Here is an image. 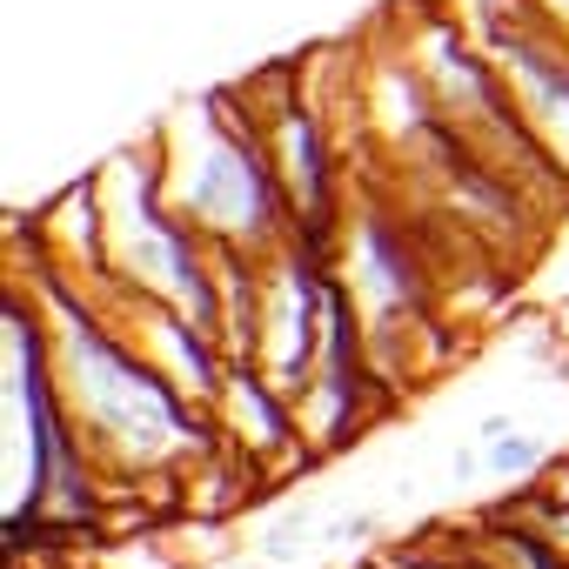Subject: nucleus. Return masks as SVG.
I'll use <instances>...</instances> for the list:
<instances>
[{
  "label": "nucleus",
  "mask_w": 569,
  "mask_h": 569,
  "mask_svg": "<svg viewBox=\"0 0 569 569\" xmlns=\"http://www.w3.org/2000/svg\"><path fill=\"white\" fill-rule=\"evenodd\" d=\"M14 289H28V302L41 309L61 402H68L88 456L101 462L108 489H141V482L181 476L188 462L221 449L214 422L194 402H181V389L114 329V316L94 296L74 289L61 268H48L34 254V268L14 274Z\"/></svg>",
  "instance_id": "f257e3e1"
},
{
  "label": "nucleus",
  "mask_w": 569,
  "mask_h": 569,
  "mask_svg": "<svg viewBox=\"0 0 569 569\" xmlns=\"http://www.w3.org/2000/svg\"><path fill=\"white\" fill-rule=\"evenodd\" d=\"M148 148L161 161L168 201L214 248H228V254H274L281 241H296V214H289L281 174L268 161V141L234 108L228 88H208V94L181 101L174 114H161Z\"/></svg>",
  "instance_id": "f03ea898"
},
{
  "label": "nucleus",
  "mask_w": 569,
  "mask_h": 569,
  "mask_svg": "<svg viewBox=\"0 0 569 569\" xmlns=\"http://www.w3.org/2000/svg\"><path fill=\"white\" fill-rule=\"evenodd\" d=\"M101 228H108V274L114 289L174 302L201 329L221 336V248L181 221V208L161 188L154 148H121L108 168H94Z\"/></svg>",
  "instance_id": "7ed1b4c3"
},
{
  "label": "nucleus",
  "mask_w": 569,
  "mask_h": 569,
  "mask_svg": "<svg viewBox=\"0 0 569 569\" xmlns=\"http://www.w3.org/2000/svg\"><path fill=\"white\" fill-rule=\"evenodd\" d=\"M442 8L502 68L516 114L569 181V41L542 14V0H442Z\"/></svg>",
  "instance_id": "20e7f679"
},
{
  "label": "nucleus",
  "mask_w": 569,
  "mask_h": 569,
  "mask_svg": "<svg viewBox=\"0 0 569 569\" xmlns=\"http://www.w3.org/2000/svg\"><path fill=\"white\" fill-rule=\"evenodd\" d=\"M329 296H336V268L322 254H309L302 241H281L274 254H261V316H254V362L302 396L322 356V329H329Z\"/></svg>",
  "instance_id": "39448f33"
},
{
  "label": "nucleus",
  "mask_w": 569,
  "mask_h": 569,
  "mask_svg": "<svg viewBox=\"0 0 569 569\" xmlns=\"http://www.w3.org/2000/svg\"><path fill=\"white\" fill-rule=\"evenodd\" d=\"M108 316H114V329L181 389V402H194L201 416L214 409V396H221V382H228V349H221V336L214 329H201L194 316H181L174 302H154V296H134V289H108V296H94Z\"/></svg>",
  "instance_id": "423d86ee"
},
{
  "label": "nucleus",
  "mask_w": 569,
  "mask_h": 569,
  "mask_svg": "<svg viewBox=\"0 0 569 569\" xmlns=\"http://www.w3.org/2000/svg\"><path fill=\"white\" fill-rule=\"evenodd\" d=\"M469 436H476V449H482V476L489 482H542L549 476V442L536 436V422H522L516 409H482L476 422H469Z\"/></svg>",
  "instance_id": "0eeeda50"
},
{
  "label": "nucleus",
  "mask_w": 569,
  "mask_h": 569,
  "mask_svg": "<svg viewBox=\"0 0 569 569\" xmlns=\"http://www.w3.org/2000/svg\"><path fill=\"white\" fill-rule=\"evenodd\" d=\"M316 549H322V509H309V502H281V509L254 529V556H261L268 569H302Z\"/></svg>",
  "instance_id": "6e6552de"
},
{
  "label": "nucleus",
  "mask_w": 569,
  "mask_h": 569,
  "mask_svg": "<svg viewBox=\"0 0 569 569\" xmlns=\"http://www.w3.org/2000/svg\"><path fill=\"white\" fill-rule=\"evenodd\" d=\"M376 536H382V516H376L369 502H349V509H329V516H322V549L356 556V549H369Z\"/></svg>",
  "instance_id": "1a4fd4ad"
},
{
  "label": "nucleus",
  "mask_w": 569,
  "mask_h": 569,
  "mask_svg": "<svg viewBox=\"0 0 569 569\" xmlns=\"http://www.w3.org/2000/svg\"><path fill=\"white\" fill-rule=\"evenodd\" d=\"M542 14H549V21H556V34L569 41V0H542Z\"/></svg>",
  "instance_id": "9d476101"
},
{
  "label": "nucleus",
  "mask_w": 569,
  "mask_h": 569,
  "mask_svg": "<svg viewBox=\"0 0 569 569\" xmlns=\"http://www.w3.org/2000/svg\"><path fill=\"white\" fill-rule=\"evenodd\" d=\"M208 569H268V562H261V556H241V549H234V556H221V562H208Z\"/></svg>",
  "instance_id": "9b49d317"
}]
</instances>
